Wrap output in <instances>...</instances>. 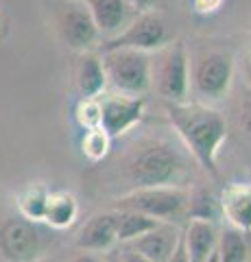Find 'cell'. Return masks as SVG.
<instances>
[{
	"instance_id": "6da1fadb",
	"label": "cell",
	"mask_w": 251,
	"mask_h": 262,
	"mask_svg": "<svg viewBox=\"0 0 251 262\" xmlns=\"http://www.w3.org/2000/svg\"><path fill=\"white\" fill-rule=\"evenodd\" d=\"M166 116L186 149L203 170L218 177L216 158L227 138V122L223 114L203 103H164Z\"/></svg>"
},
{
	"instance_id": "7a4b0ae2",
	"label": "cell",
	"mask_w": 251,
	"mask_h": 262,
	"mask_svg": "<svg viewBox=\"0 0 251 262\" xmlns=\"http://www.w3.org/2000/svg\"><path fill=\"white\" fill-rule=\"evenodd\" d=\"M184 155L164 140H144L133 146L125 160V175L138 188L177 186L186 177Z\"/></svg>"
},
{
	"instance_id": "3957f363",
	"label": "cell",
	"mask_w": 251,
	"mask_h": 262,
	"mask_svg": "<svg viewBox=\"0 0 251 262\" xmlns=\"http://www.w3.org/2000/svg\"><path fill=\"white\" fill-rule=\"evenodd\" d=\"M186 206H188V190L177 186L135 188L114 201L116 212H138L159 223H173L175 219L184 216Z\"/></svg>"
},
{
	"instance_id": "277c9868",
	"label": "cell",
	"mask_w": 251,
	"mask_h": 262,
	"mask_svg": "<svg viewBox=\"0 0 251 262\" xmlns=\"http://www.w3.org/2000/svg\"><path fill=\"white\" fill-rule=\"evenodd\" d=\"M103 70L116 94L144 96L151 88V59L140 51H111L103 53Z\"/></svg>"
},
{
	"instance_id": "5b68a950",
	"label": "cell",
	"mask_w": 251,
	"mask_h": 262,
	"mask_svg": "<svg viewBox=\"0 0 251 262\" xmlns=\"http://www.w3.org/2000/svg\"><path fill=\"white\" fill-rule=\"evenodd\" d=\"M171 42H173V35L168 31L164 18L157 11H147V13H138L116 37H109L103 44H99V51L101 53H111V51L149 53V51H162Z\"/></svg>"
},
{
	"instance_id": "8992f818",
	"label": "cell",
	"mask_w": 251,
	"mask_h": 262,
	"mask_svg": "<svg viewBox=\"0 0 251 262\" xmlns=\"http://www.w3.org/2000/svg\"><path fill=\"white\" fill-rule=\"evenodd\" d=\"M234 77V57L225 51L203 53L194 63L192 85L194 92L206 101H218L230 92Z\"/></svg>"
},
{
	"instance_id": "52a82bcc",
	"label": "cell",
	"mask_w": 251,
	"mask_h": 262,
	"mask_svg": "<svg viewBox=\"0 0 251 262\" xmlns=\"http://www.w3.org/2000/svg\"><path fill=\"white\" fill-rule=\"evenodd\" d=\"M157 92L166 103H186L190 92L188 51L184 39H173L166 46L157 70Z\"/></svg>"
},
{
	"instance_id": "ba28073f",
	"label": "cell",
	"mask_w": 251,
	"mask_h": 262,
	"mask_svg": "<svg viewBox=\"0 0 251 262\" xmlns=\"http://www.w3.org/2000/svg\"><path fill=\"white\" fill-rule=\"evenodd\" d=\"M57 29L68 48L77 53H87L99 42V29L90 15V9L77 0H66L57 13Z\"/></svg>"
},
{
	"instance_id": "9c48e42d",
	"label": "cell",
	"mask_w": 251,
	"mask_h": 262,
	"mask_svg": "<svg viewBox=\"0 0 251 262\" xmlns=\"http://www.w3.org/2000/svg\"><path fill=\"white\" fill-rule=\"evenodd\" d=\"M42 249V234L27 219H5L0 223V253L9 262H31Z\"/></svg>"
},
{
	"instance_id": "30bf717a",
	"label": "cell",
	"mask_w": 251,
	"mask_h": 262,
	"mask_svg": "<svg viewBox=\"0 0 251 262\" xmlns=\"http://www.w3.org/2000/svg\"><path fill=\"white\" fill-rule=\"evenodd\" d=\"M147 98L144 96H125L111 94L101 101V127L107 131L109 138H118L127 134L133 125L142 120Z\"/></svg>"
},
{
	"instance_id": "8fae6325",
	"label": "cell",
	"mask_w": 251,
	"mask_h": 262,
	"mask_svg": "<svg viewBox=\"0 0 251 262\" xmlns=\"http://www.w3.org/2000/svg\"><path fill=\"white\" fill-rule=\"evenodd\" d=\"M221 219L240 234H251V184L232 182L223 188L221 196Z\"/></svg>"
},
{
	"instance_id": "7c38bea8",
	"label": "cell",
	"mask_w": 251,
	"mask_h": 262,
	"mask_svg": "<svg viewBox=\"0 0 251 262\" xmlns=\"http://www.w3.org/2000/svg\"><path fill=\"white\" fill-rule=\"evenodd\" d=\"M181 241L179 227L173 223H159L155 229H151L140 238H135L127 245V249L142 253L151 262H166L175 253L177 245Z\"/></svg>"
},
{
	"instance_id": "4fadbf2b",
	"label": "cell",
	"mask_w": 251,
	"mask_h": 262,
	"mask_svg": "<svg viewBox=\"0 0 251 262\" xmlns=\"http://www.w3.org/2000/svg\"><path fill=\"white\" fill-rule=\"evenodd\" d=\"M83 5L90 9L99 33L107 35V39L116 37L138 15V11H133L125 0H83Z\"/></svg>"
},
{
	"instance_id": "5bb4252c",
	"label": "cell",
	"mask_w": 251,
	"mask_h": 262,
	"mask_svg": "<svg viewBox=\"0 0 251 262\" xmlns=\"http://www.w3.org/2000/svg\"><path fill=\"white\" fill-rule=\"evenodd\" d=\"M181 243L190 262H208L210 256L216 251L218 229L214 223H208V221L188 219L181 232Z\"/></svg>"
},
{
	"instance_id": "9a60e30c",
	"label": "cell",
	"mask_w": 251,
	"mask_h": 262,
	"mask_svg": "<svg viewBox=\"0 0 251 262\" xmlns=\"http://www.w3.org/2000/svg\"><path fill=\"white\" fill-rule=\"evenodd\" d=\"M116 241V216L114 212L92 216L87 223L81 227L77 236V247L83 251H109Z\"/></svg>"
},
{
	"instance_id": "2e32d148",
	"label": "cell",
	"mask_w": 251,
	"mask_h": 262,
	"mask_svg": "<svg viewBox=\"0 0 251 262\" xmlns=\"http://www.w3.org/2000/svg\"><path fill=\"white\" fill-rule=\"evenodd\" d=\"M75 81L81 98H99L107 88L103 59L94 53H81L75 70Z\"/></svg>"
},
{
	"instance_id": "e0dca14e",
	"label": "cell",
	"mask_w": 251,
	"mask_h": 262,
	"mask_svg": "<svg viewBox=\"0 0 251 262\" xmlns=\"http://www.w3.org/2000/svg\"><path fill=\"white\" fill-rule=\"evenodd\" d=\"M77 214H79V203L75 199V194H70L66 190L51 192L46 214H44V221L48 225L55 229H66L77 221Z\"/></svg>"
},
{
	"instance_id": "ac0fdd59",
	"label": "cell",
	"mask_w": 251,
	"mask_h": 262,
	"mask_svg": "<svg viewBox=\"0 0 251 262\" xmlns=\"http://www.w3.org/2000/svg\"><path fill=\"white\" fill-rule=\"evenodd\" d=\"M114 216H116V241L127 245L159 225V221L138 214V212H114Z\"/></svg>"
},
{
	"instance_id": "d6986e66",
	"label": "cell",
	"mask_w": 251,
	"mask_h": 262,
	"mask_svg": "<svg viewBox=\"0 0 251 262\" xmlns=\"http://www.w3.org/2000/svg\"><path fill=\"white\" fill-rule=\"evenodd\" d=\"M186 216L208 221V223L216 225V221L221 219V203H218V196L212 190H208V188H197V190L188 192Z\"/></svg>"
},
{
	"instance_id": "ffe728a7",
	"label": "cell",
	"mask_w": 251,
	"mask_h": 262,
	"mask_svg": "<svg viewBox=\"0 0 251 262\" xmlns=\"http://www.w3.org/2000/svg\"><path fill=\"white\" fill-rule=\"evenodd\" d=\"M48 196H51V190H48L46 186H42V184H29L18 194V208H20L22 219L31 221V223L44 221L46 206H48Z\"/></svg>"
},
{
	"instance_id": "44dd1931",
	"label": "cell",
	"mask_w": 251,
	"mask_h": 262,
	"mask_svg": "<svg viewBox=\"0 0 251 262\" xmlns=\"http://www.w3.org/2000/svg\"><path fill=\"white\" fill-rule=\"evenodd\" d=\"M216 258L218 262H247L249 260V245L238 229H225L218 234L216 245Z\"/></svg>"
},
{
	"instance_id": "7402d4cb",
	"label": "cell",
	"mask_w": 251,
	"mask_h": 262,
	"mask_svg": "<svg viewBox=\"0 0 251 262\" xmlns=\"http://www.w3.org/2000/svg\"><path fill=\"white\" fill-rule=\"evenodd\" d=\"M109 149H111V138L107 136V131H103V127L83 131V136H81V153L90 162H101L109 153Z\"/></svg>"
},
{
	"instance_id": "603a6c76",
	"label": "cell",
	"mask_w": 251,
	"mask_h": 262,
	"mask_svg": "<svg viewBox=\"0 0 251 262\" xmlns=\"http://www.w3.org/2000/svg\"><path fill=\"white\" fill-rule=\"evenodd\" d=\"M75 120L79 122V127L83 131L101 127V101L99 98H79L75 105Z\"/></svg>"
},
{
	"instance_id": "cb8c5ba5",
	"label": "cell",
	"mask_w": 251,
	"mask_h": 262,
	"mask_svg": "<svg viewBox=\"0 0 251 262\" xmlns=\"http://www.w3.org/2000/svg\"><path fill=\"white\" fill-rule=\"evenodd\" d=\"M223 3L225 0H192V7L197 13L208 15V13H216L223 7Z\"/></svg>"
},
{
	"instance_id": "d4e9b609",
	"label": "cell",
	"mask_w": 251,
	"mask_h": 262,
	"mask_svg": "<svg viewBox=\"0 0 251 262\" xmlns=\"http://www.w3.org/2000/svg\"><path fill=\"white\" fill-rule=\"evenodd\" d=\"M125 3L138 13H147V11H155L159 0H125Z\"/></svg>"
},
{
	"instance_id": "484cf974",
	"label": "cell",
	"mask_w": 251,
	"mask_h": 262,
	"mask_svg": "<svg viewBox=\"0 0 251 262\" xmlns=\"http://www.w3.org/2000/svg\"><path fill=\"white\" fill-rule=\"evenodd\" d=\"M240 125H242V131L251 138V96L242 103V107H240Z\"/></svg>"
},
{
	"instance_id": "4316f807",
	"label": "cell",
	"mask_w": 251,
	"mask_h": 262,
	"mask_svg": "<svg viewBox=\"0 0 251 262\" xmlns=\"http://www.w3.org/2000/svg\"><path fill=\"white\" fill-rule=\"evenodd\" d=\"M120 260H123V262H151L149 258H144L142 253L131 251V249H125V251H120Z\"/></svg>"
},
{
	"instance_id": "83f0119b",
	"label": "cell",
	"mask_w": 251,
	"mask_h": 262,
	"mask_svg": "<svg viewBox=\"0 0 251 262\" xmlns=\"http://www.w3.org/2000/svg\"><path fill=\"white\" fill-rule=\"evenodd\" d=\"M242 72H245L247 83L251 85V42H249L247 51H245V57H242Z\"/></svg>"
},
{
	"instance_id": "f1b7e54d",
	"label": "cell",
	"mask_w": 251,
	"mask_h": 262,
	"mask_svg": "<svg viewBox=\"0 0 251 262\" xmlns=\"http://www.w3.org/2000/svg\"><path fill=\"white\" fill-rule=\"evenodd\" d=\"M166 262H190L188 260V253H186V249H184V243L179 241V245H177V249H175V253L171 258H168Z\"/></svg>"
},
{
	"instance_id": "f546056e",
	"label": "cell",
	"mask_w": 251,
	"mask_h": 262,
	"mask_svg": "<svg viewBox=\"0 0 251 262\" xmlns=\"http://www.w3.org/2000/svg\"><path fill=\"white\" fill-rule=\"evenodd\" d=\"M72 262H105L103 258H99L96 253H90V251H83V253H79V256L72 260Z\"/></svg>"
},
{
	"instance_id": "4dcf8cb0",
	"label": "cell",
	"mask_w": 251,
	"mask_h": 262,
	"mask_svg": "<svg viewBox=\"0 0 251 262\" xmlns=\"http://www.w3.org/2000/svg\"><path fill=\"white\" fill-rule=\"evenodd\" d=\"M105 262H123V260H120V253H109Z\"/></svg>"
},
{
	"instance_id": "1f68e13d",
	"label": "cell",
	"mask_w": 251,
	"mask_h": 262,
	"mask_svg": "<svg viewBox=\"0 0 251 262\" xmlns=\"http://www.w3.org/2000/svg\"><path fill=\"white\" fill-rule=\"evenodd\" d=\"M208 262H218V258H216V251L212 253V256H210V260H208Z\"/></svg>"
}]
</instances>
